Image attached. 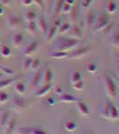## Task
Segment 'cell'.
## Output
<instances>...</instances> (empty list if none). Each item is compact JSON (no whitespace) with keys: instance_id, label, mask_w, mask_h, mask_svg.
Here are the masks:
<instances>
[{"instance_id":"obj_1","label":"cell","mask_w":119,"mask_h":134,"mask_svg":"<svg viewBox=\"0 0 119 134\" xmlns=\"http://www.w3.org/2000/svg\"><path fill=\"white\" fill-rule=\"evenodd\" d=\"M80 44V40L77 38H63V40H59L57 43L56 46V49L57 51H69L72 50L74 47H76L78 45Z\"/></svg>"},{"instance_id":"obj_2","label":"cell","mask_w":119,"mask_h":134,"mask_svg":"<svg viewBox=\"0 0 119 134\" xmlns=\"http://www.w3.org/2000/svg\"><path fill=\"white\" fill-rule=\"evenodd\" d=\"M104 82H105L107 97L112 100H115L117 97V86H116L114 78L110 76L109 74H107L105 76V79H104Z\"/></svg>"},{"instance_id":"obj_3","label":"cell","mask_w":119,"mask_h":134,"mask_svg":"<svg viewBox=\"0 0 119 134\" xmlns=\"http://www.w3.org/2000/svg\"><path fill=\"white\" fill-rule=\"evenodd\" d=\"M109 23V20L107 15H106V14H99L98 17H96L93 25H92L93 32L97 33L99 31H103Z\"/></svg>"},{"instance_id":"obj_4","label":"cell","mask_w":119,"mask_h":134,"mask_svg":"<svg viewBox=\"0 0 119 134\" xmlns=\"http://www.w3.org/2000/svg\"><path fill=\"white\" fill-rule=\"evenodd\" d=\"M6 23L10 28L13 29H16V28L21 27L23 24V20L19 16L15 15V14H8L6 16Z\"/></svg>"},{"instance_id":"obj_5","label":"cell","mask_w":119,"mask_h":134,"mask_svg":"<svg viewBox=\"0 0 119 134\" xmlns=\"http://www.w3.org/2000/svg\"><path fill=\"white\" fill-rule=\"evenodd\" d=\"M12 107L15 111L19 112H23L24 109L26 108V102L23 98H20V97H14L13 98V101H12Z\"/></svg>"},{"instance_id":"obj_6","label":"cell","mask_w":119,"mask_h":134,"mask_svg":"<svg viewBox=\"0 0 119 134\" xmlns=\"http://www.w3.org/2000/svg\"><path fill=\"white\" fill-rule=\"evenodd\" d=\"M90 51V47H83L77 48L74 52H73L71 55H68V57L71 59H80V58L85 57L86 55Z\"/></svg>"},{"instance_id":"obj_7","label":"cell","mask_w":119,"mask_h":134,"mask_svg":"<svg viewBox=\"0 0 119 134\" xmlns=\"http://www.w3.org/2000/svg\"><path fill=\"white\" fill-rule=\"evenodd\" d=\"M36 24H37L38 29L40 30L42 34L47 33V30H48V25H47V21L46 18H45L43 14H40V15L39 16Z\"/></svg>"},{"instance_id":"obj_8","label":"cell","mask_w":119,"mask_h":134,"mask_svg":"<svg viewBox=\"0 0 119 134\" xmlns=\"http://www.w3.org/2000/svg\"><path fill=\"white\" fill-rule=\"evenodd\" d=\"M80 99L68 93H61L58 97V101L61 103H76Z\"/></svg>"},{"instance_id":"obj_9","label":"cell","mask_w":119,"mask_h":134,"mask_svg":"<svg viewBox=\"0 0 119 134\" xmlns=\"http://www.w3.org/2000/svg\"><path fill=\"white\" fill-rule=\"evenodd\" d=\"M52 86H53L52 85V83H46V84H44L42 87H40V88L38 87L35 93H34V95H35V97H37V98H41V97H44L45 95H47V93L50 91Z\"/></svg>"},{"instance_id":"obj_10","label":"cell","mask_w":119,"mask_h":134,"mask_svg":"<svg viewBox=\"0 0 119 134\" xmlns=\"http://www.w3.org/2000/svg\"><path fill=\"white\" fill-rule=\"evenodd\" d=\"M17 133H21V134H45L44 131L40 128H37V127H34V128H19L18 131H17Z\"/></svg>"},{"instance_id":"obj_11","label":"cell","mask_w":119,"mask_h":134,"mask_svg":"<svg viewBox=\"0 0 119 134\" xmlns=\"http://www.w3.org/2000/svg\"><path fill=\"white\" fill-rule=\"evenodd\" d=\"M76 105H77L78 111H79V113L81 114L82 115L85 116V117L90 116V109H89L87 104L84 103L83 101H82V100H79L78 102H76Z\"/></svg>"},{"instance_id":"obj_12","label":"cell","mask_w":119,"mask_h":134,"mask_svg":"<svg viewBox=\"0 0 119 134\" xmlns=\"http://www.w3.org/2000/svg\"><path fill=\"white\" fill-rule=\"evenodd\" d=\"M16 124H17V118L16 117H12L9 119V121L7 122V124L6 125V133H14V131L16 130Z\"/></svg>"},{"instance_id":"obj_13","label":"cell","mask_w":119,"mask_h":134,"mask_svg":"<svg viewBox=\"0 0 119 134\" xmlns=\"http://www.w3.org/2000/svg\"><path fill=\"white\" fill-rule=\"evenodd\" d=\"M95 19H96V14H95L94 12H91V11H88L87 14H86L85 19H84V21H85V26L87 28H90L93 25Z\"/></svg>"},{"instance_id":"obj_14","label":"cell","mask_w":119,"mask_h":134,"mask_svg":"<svg viewBox=\"0 0 119 134\" xmlns=\"http://www.w3.org/2000/svg\"><path fill=\"white\" fill-rule=\"evenodd\" d=\"M37 47H38V43L36 41H32L26 47V48L23 51V55L26 57H31V55H33L37 50Z\"/></svg>"},{"instance_id":"obj_15","label":"cell","mask_w":119,"mask_h":134,"mask_svg":"<svg viewBox=\"0 0 119 134\" xmlns=\"http://www.w3.org/2000/svg\"><path fill=\"white\" fill-rule=\"evenodd\" d=\"M23 40H24V38L21 33L14 34L12 38V43L15 47H21V45L23 44Z\"/></svg>"},{"instance_id":"obj_16","label":"cell","mask_w":119,"mask_h":134,"mask_svg":"<svg viewBox=\"0 0 119 134\" xmlns=\"http://www.w3.org/2000/svg\"><path fill=\"white\" fill-rule=\"evenodd\" d=\"M41 79H42V72H40V71H37L36 73L34 74L33 78H32L31 82V85L32 86V88H38L40 84Z\"/></svg>"},{"instance_id":"obj_17","label":"cell","mask_w":119,"mask_h":134,"mask_svg":"<svg viewBox=\"0 0 119 134\" xmlns=\"http://www.w3.org/2000/svg\"><path fill=\"white\" fill-rule=\"evenodd\" d=\"M111 104L112 102L109 99H106L105 100V103H104V105H103L102 111H101V115H102V117L106 119L109 118V110H110V107H111Z\"/></svg>"},{"instance_id":"obj_18","label":"cell","mask_w":119,"mask_h":134,"mask_svg":"<svg viewBox=\"0 0 119 134\" xmlns=\"http://www.w3.org/2000/svg\"><path fill=\"white\" fill-rule=\"evenodd\" d=\"M77 128V122L73 120H68L66 122H64V129L66 130V131H69V132H73Z\"/></svg>"},{"instance_id":"obj_19","label":"cell","mask_w":119,"mask_h":134,"mask_svg":"<svg viewBox=\"0 0 119 134\" xmlns=\"http://www.w3.org/2000/svg\"><path fill=\"white\" fill-rule=\"evenodd\" d=\"M119 118V113H118V109L117 107L115 105L114 103L111 104V107H110L109 110V118L112 121H116Z\"/></svg>"},{"instance_id":"obj_20","label":"cell","mask_w":119,"mask_h":134,"mask_svg":"<svg viewBox=\"0 0 119 134\" xmlns=\"http://www.w3.org/2000/svg\"><path fill=\"white\" fill-rule=\"evenodd\" d=\"M42 80H43V81H44V84L52 82V80H53V72H52L51 69L47 68L44 71V72L42 73Z\"/></svg>"},{"instance_id":"obj_21","label":"cell","mask_w":119,"mask_h":134,"mask_svg":"<svg viewBox=\"0 0 119 134\" xmlns=\"http://www.w3.org/2000/svg\"><path fill=\"white\" fill-rule=\"evenodd\" d=\"M26 28H27V31L32 36H36L37 35V27L36 21H27V24H26Z\"/></svg>"},{"instance_id":"obj_22","label":"cell","mask_w":119,"mask_h":134,"mask_svg":"<svg viewBox=\"0 0 119 134\" xmlns=\"http://www.w3.org/2000/svg\"><path fill=\"white\" fill-rule=\"evenodd\" d=\"M117 10V5L115 0H109L106 5V11L109 14H114Z\"/></svg>"},{"instance_id":"obj_23","label":"cell","mask_w":119,"mask_h":134,"mask_svg":"<svg viewBox=\"0 0 119 134\" xmlns=\"http://www.w3.org/2000/svg\"><path fill=\"white\" fill-rule=\"evenodd\" d=\"M11 117V111L3 112L0 116V127H5Z\"/></svg>"},{"instance_id":"obj_24","label":"cell","mask_w":119,"mask_h":134,"mask_svg":"<svg viewBox=\"0 0 119 134\" xmlns=\"http://www.w3.org/2000/svg\"><path fill=\"white\" fill-rule=\"evenodd\" d=\"M82 81V74L81 72L78 70H74L71 72L70 74V82L71 84H73L75 82H78V81Z\"/></svg>"},{"instance_id":"obj_25","label":"cell","mask_w":119,"mask_h":134,"mask_svg":"<svg viewBox=\"0 0 119 134\" xmlns=\"http://www.w3.org/2000/svg\"><path fill=\"white\" fill-rule=\"evenodd\" d=\"M14 90L20 95H24L26 93V85L23 82H21V81H18V82H15L14 86Z\"/></svg>"},{"instance_id":"obj_26","label":"cell","mask_w":119,"mask_h":134,"mask_svg":"<svg viewBox=\"0 0 119 134\" xmlns=\"http://www.w3.org/2000/svg\"><path fill=\"white\" fill-rule=\"evenodd\" d=\"M57 33V27H56L55 25L52 26V27L49 28L48 30H47V38L46 40L47 41H51L52 40H53L54 38H55V35Z\"/></svg>"},{"instance_id":"obj_27","label":"cell","mask_w":119,"mask_h":134,"mask_svg":"<svg viewBox=\"0 0 119 134\" xmlns=\"http://www.w3.org/2000/svg\"><path fill=\"white\" fill-rule=\"evenodd\" d=\"M68 55L69 53L66 51H57L50 55V57L53 59H66L68 57Z\"/></svg>"},{"instance_id":"obj_28","label":"cell","mask_w":119,"mask_h":134,"mask_svg":"<svg viewBox=\"0 0 119 134\" xmlns=\"http://www.w3.org/2000/svg\"><path fill=\"white\" fill-rule=\"evenodd\" d=\"M72 28V26L69 23H63L59 25V27L57 28V33L58 34H64L67 31H69Z\"/></svg>"},{"instance_id":"obj_29","label":"cell","mask_w":119,"mask_h":134,"mask_svg":"<svg viewBox=\"0 0 119 134\" xmlns=\"http://www.w3.org/2000/svg\"><path fill=\"white\" fill-rule=\"evenodd\" d=\"M71 33H72V36L73 38H77V40H80V38L83 37V32H82L81 29H80L78 26L73 25V27L71 28Z\"/></svg>"},{"instance_id":"obj_30","label":"cell","mask_w":119,"mask_h":134,"mask_svg":"<svg viewBox=\"0 0 119 134\" xmlns=\"http://www.w3.org/2000/svg\"><path fill=\"white\" fill-rule=\"evenodd\" d=\"M17 78H7V79H4L2 81H0V90L6 88V87L10 86L11 84L15 82Z\"/></svg>"},{"instance_id":"obj_31","label":"cell","mask_w":119,"mask_h":134,"mask_svg":"<svg viewBox=\"0 0 119 134\" xmlns=\"http://www.w3.org/2000/svg\"><path fill=\"white\" fill-rule=\"evenodd\" d=\"M0 54L2 57H8L12 55V51H11L10 47L7 46H2L1 49H0Z\"/></svg>"},{"instance_id":"obj_32","label":"cell","mask_w":119,"mask_h":134,"mask_svg":"<svg viewBox=\"0 0 119 134\" xmlns=\"http://www.w3.org/2000/svg\"><path fill=\"white\" fill-rule=\"evenodd\" d=\"M70 21L72 23V24L74 25L76 23V18H77V7H72V10L70 11Z\"/></svg>"},{"instance_id":"obj_33","label":"cell","mask_w":119,"mask_h":134,"mask_svg":"<svg viewBox=\"0 0 119 134\" xmlns=\"http://www.w3.org/2000/svg\"><path fill=\"white\" fill-rule=\"evenodd\" d=\"M64 3V0H57L55 5V9H54V14L57 15L59 13H61V8Z\"/></svg>"},{"instance_id":"obj_34","label":"cell","mask_w":119,"mask_h":134,"mask_svg":"<svg viewBox=\"0 0 119 134\" xmlns=\"http://www.w3.org/2000/svg\"><path fill=\"white\" fill-rule=\"evenodd\" d=\"M93 0H82L81 2V7L84 11H88L90 9V5H92Z\"/></svg>"},{"instance_id":"obj_35","label":"cell","mask_w":119,"mask_h":134,"mask_svg":"<svg viewBox=\"0 0 119 134\" xmlns=\"http://www.w3.org/2000/svg\"><path fill=\"white\" fill-rule=\"evenodd\" d=\"M32 59L33 58L28 57L26 59L23 61V70H29V69H31V62H32Z\"/></svg>"},{"instance_id":"obj_36","label":"cell","mask_w":119,"mask_h":134,"mask_svg":"<svg viewBox=\"0 0 119 134\" xmlns=\"http://www.w3.org/2000/svg\"><path fill=\"white\" fill-rule=\"evenodd\" d=\"M36 19H37V15H36V14L34 12L30 11V12H27L25 14V20H26V21H36Z\"/></svg>"},{"instance_id":"obj_37","label":"cell","mask_w":119,"mask_h":134,"mask_svg":"<svg viewBox=\"0 0 119 134\" xmlns=\"http://www.w3.org/2000/svg\"><path fill=\"white\" fill-rule=\"evenodd\" d=\"M9 100V96L5 91H0V104H6Z\"/></svg>"},{"instance_id":"obj_38","label":"cell","mask_w":119,"mask_h":134,"mask_svg":"<svg viewBox=\"0 0 119 134\" xmlns=\"http://www.w3.org/2000/svg\"><path fill=\"white\" fill-rule=\"evenodd\" d=\"M40 66V61L39 58H34L32 59V62H31V69L33 71H37Z\"/></svg>"},{"instance_id":"obj_39","label":"cell","mask_w":119,"mask_h":134,"mask_svg":"<svg viewBox=\"0 0 119 134\" xmlns=\"http://www.w3.org/2000/svg\"><path fill=\"white\" fill-rule=\"evenodd\" d=\"M72 7H73V5H70L69 4L64 2V5L62 6V8H61V12L63 14H69L70 11L72 10Z\"/></svg>"},{"instance_id":"obj_40","label":"cell","mask_w":119,"mask_h":134,"mask_svg":"<svg viewBox=\"0 0 119 134\" xmlns=\"http://www.w3.org/2000/svg\"><path fill=\"white\" fill-rule=\"evenodd\" d=\"M72 87L74 90H77V91H80L83 88V82L82 81H78V82H75L72 84Z\"/></svg>"},{"instance_id":"obj_41","label":"cell","mask_w":119,"mask_h":134,"mask_svg":"<svg viewBox=\"0 0 119 134\" xmlns=\"http://www.w3.org/2000/svg\"><path fill=\"white\" fill-rule=\"evenodd\" d=\"M44 1L45 8H47L49 12H52V6H53V0H43Z\"/></svg>"},{"instance_id":"obj_42","label":"cell","mask_w":119,"mask_h":134,"mask_svg":"<svg viewBox=\"0 0 119 134\" xmlns=\"http://www.w3.org/2000/svg\"><path fill=\"white\" fill-rule=\"evenodd\" d=\"M111 43H112V46H113L114 47H116V48H117V47H118L119 40H118V34L117 33H115L113 38H112Z\"/></svg>"},{"instance_id":"obj_43","label":"cell","mask_w":119,"mask_h":134,"mask_svg":"<svg viewBox=\"0 0 119 134\" xmlns=\"http://www.w3.org/2000/svg\"><path fill=\"white\" fill-rule=\"evenodd\" d=\"M87 70L90 73H95L97 72V70H98V67L95 64H90L89 65L87 66Z\"/></svg>"},{"instance_id":"obj_44","label":"cell","mask_w":119,"mask_h":134,"mask_svg":"<svg viewBox=\"0 0 119 134\" xmlns=\"http://www.w3.org/2000/svg\"><path fill=\"white\" fill-rule=\"evenodd\" d=\"M32 1H33V3L35 4L37 6L41 8L42 10L45 9V5H44V1H43V0H32Z\"/></svg>"},{"instance_id":"obj_45","label":"cell","mask_w":119,"mask_h":134,"mask_svg":"<svg viewBox=\"0 0 119 134\" xmlns=\"http://www.w3.org/2000/svg\"><path fill=\"white\" fill-rule=\"evenodd\" d=\"M21 4L25 6H30L33 4V1H32V0H21Z\"/></svg>"},{"instance_id":"obj_46","label":"cell","mask_w":119,"mask_h":134,"mask_svg":"<svg viewBox=\"0 0 119 134\" xmlns=\"http://www.w3.org/2000/svg\"><path fill=\"white\" fill-rule=\"evenodd\" d=\"M47 102L48 105H54L56 104V99L54 98H48L47 99Z\"/></svg>"},{"instance_id":"obj_47","label":"cell","mask_w":119,"mask_h":134,"mask_svg":"<svg viewBox=\"0 0 119 134\" xmlns=\"http://www.w3.org/2000/svg\"><path fill=\"white\" fill-rule=\"evenodd\" d=\"M0 4L5 6H8L11 4V0H0Z\"/></svg>"},{"instance_id":"obj_48","label":"cell","mask_w":119,"mask_h":134,"mask_svg":"<svg viewBox=\"0 0 119 134\" xmlns=\"http://www.w3.org/2000/svg\"><path fill=\"white\" fill-rule=\"evenodd\" d=\"M63 92V90H62V88L61 87H59V86H57V87L55 88V93L57 95H58L59 96L60 94Z\"/></svg>"},{"instance_id":"obj_49","label":"cell","mask_w":119,"mask_h":134,"mask_svg":"<svg viewBox=\"0 0 119 134\" xmlns=\"http://www.w3.org/2000/svg\"><path fill=\"white\" fill-rule=\"evenodd\" d=\"M62 23V20H61V18H57V20L55 21V26L56 27H59V25Z\"/></svg>"},{"instance_id":"obj_50","label":"cell","mask_w":119,"mask_h":134,"mask_svg":"<svg viewBox=\"0 0 119 134\" xmlns=\"http://www.w3.org/2000/svg\"><path fill=\"white\" fill-rule=\"evenodd\" d=\"M64 2L69 4L70 5H74L75 4V0H64Z\"/></svg>"},{"instance_id":"obj_51","label":"cell","mask_w":119,"mask_h":134,"mask_svg":"<svg viewBox=\"0 0 119 134\" xmlns=\"http://www.w3.org/2000/svg\"><path fill=\"white\" fill-rule=\"evenodd\" d=\"M0 68L5 71V72H6V73H13V71H11V70H8V69H6V68H3V67H1V66H0Z\"/></svg>"},{"instance_id":"obj_52","label":"cell","mask_w":119,"mask_h":134,"mask_svg":"<svg viewBox=\"0 0 119 134\" xmlns=\"http://www.w3.org/2000/svg\"><path fill=\"white\" fill-rule=\"evenodd\" d=\"M4 14V10L2 9L1 7H0V15H2V14Z\"/></svg>"}]
</instances>
